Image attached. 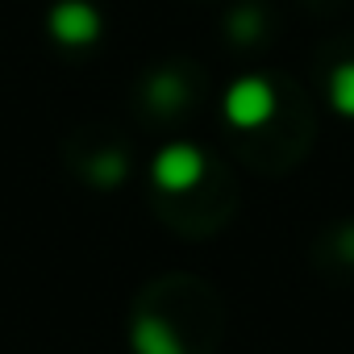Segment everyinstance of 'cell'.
<instances>
[{"label":"cell","instance_id":"obj_1","mask_svg":"<svg viewBox=\"0 0 354 354\" xmlns=\"http://www.w3.org/2000/svg\"><path fill=\"white\" fill-rule=\"evenodd\" d=\"M275 113V92L267 80L250 75V80H238L230 92H225V117L238 125V129H254L263 121H271Z\"/></svg>","mask_w":354,"mask_h":354},{"label":"cell","instance_id":"obj_2","mask_svg":"<svg viewBox=\"0 0 354 354\" xmlns=\"http://www.w3.org/2000/svg\"><path fill=\"white\" fill-rule=\"evenodd\" d=\"M201 171H205V158L192 146H167V150L154 154V167H150L154 184L162 192H188V188H196L201 184Z\"/></svg>","mask_w":354,"mask_h":354},{"label":"cell","instance_id":"obj_3","mask_svg":"<svg viewBox=\"0 0 354 354\" xmlns=\"http://www.w3.org/2000/svg\"><path fill=\"white\" fill-rule=\"evenodd\" d=\"M50 34L63 46H92L100 34V17L84 0H59L55 13H50Z\"/></svg>","mask_w":354,"mask_h":354},{"label":"cell","instance_id":"obj_4","mask_svg":"<svg viewBox=\"0 0 354 354\" xmlns=\"http://www.w3.org/2000/svg\"><path fill=\"white\" fill-rule=\"evenodd\" d=\"M133 350L138 354H184L180 337H175L162 321H154V317H146V321L133 325Z\"/></svg>","mask_w":354,"mask_h":354},{"label":"cell","instance_id":"obj_5","mask_svg":"<svg viewBox=\"0 0 354 354\" xmlns=\"http://www.w3.org/2000/svg\"><path fill=\"white\" fill-rule=\"evenodd\" d=\"M329 100L342 117H354V63H342L329 75Z\"/></svg>","mask_w":354,"mask_h":354}]
</instances>
